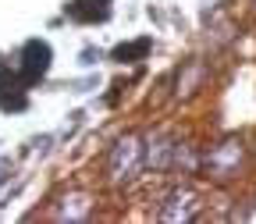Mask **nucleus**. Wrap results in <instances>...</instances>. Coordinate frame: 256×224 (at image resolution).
I'll list each match as a JSON object with an SVG mask.
<instances>
[{"mask_svg":"<svg viewBox=\"0 0 256 224\" xmlns=\"http://www.w3.org/2000/svg\"><path fill=\"white\" fill-rule=\"evenodd\" d=\"M68 14L75 22H104L110 14V0H72Z\"/></svg>","mask_w":256,"mask_h":224,"instance_id":"nucleus-3","label":"nucleus"},{"mask_svg":"<svg viewBox=\"0 0 256 224\" xmlns=\"http://www.w3.org/2000/svg\"><path fill=\"white\" fill-rule=\"evenodd\" d=\"M150 50V40H139V43H128V46H118L114 50V60H124V57H142Z\"/></svg>","mask_w":256,"mask_h":224,"instance_id":"nucleus-4","label":"nucleus"},{"mask_svg":"<svg viewBox=\"0 0 256 224\" xmlns=\"http://www.w3.org/2000/svg\"><path fill=\"white\" fill-rule=\"evenodd\" d=\"M139 164H142V146H139V139L136 136H128V139H121L114 150H110V182H128L136 171H139Z\"/></svg>","mask_w":256,"mask_h":224,"instance_id":"nucleus-2","label":"nucleus"},{"mask_svg":"<svg viewBox=\"0 0 256 224\" xmlns=\"http://www.w3.org/2000/svg\"><path fill=\"white\" fill-rule=\"evenodd\" d=\"M50 43H43V40H28L22 50H18V64H14V86H36L46 72H50Z\"/></svg>","mask_w":256,"mask_h":224,"instance_id":"nucleus-1","label":"nucleus"}]
</instances>
